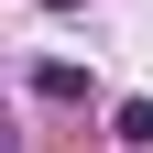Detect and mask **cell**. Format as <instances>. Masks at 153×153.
I'll use <instances>...</instances> for the list:
<instances>
[{"label": "cell", "mask_w": 153, "mask_h": 153, "mask_svg": "<svg viewBox=\"0 0 153 153\" xmlns=\"http://www.w3.org/2000/svg\"><path fill=\"white\" fill-rule=\"evenodd\" d=\"M109 120H120V142H153V99H120Z\"/></svg>", "instance_id": "2"}, {"label": "cell", "mask_w": 153, "mask_h": 153, "mask_svg": "<svg viewBox=\"0 0 153 153\" xmlns=\"http://www.w3.org/2000/svg\"><path fill=\"white\" fill-rule=\"evenodd\" d=\"M33 99H55V109H66V99H88V66H66V55H44V66H33Z\"/></svg>", "instance_id": "1"}]
</instances>
